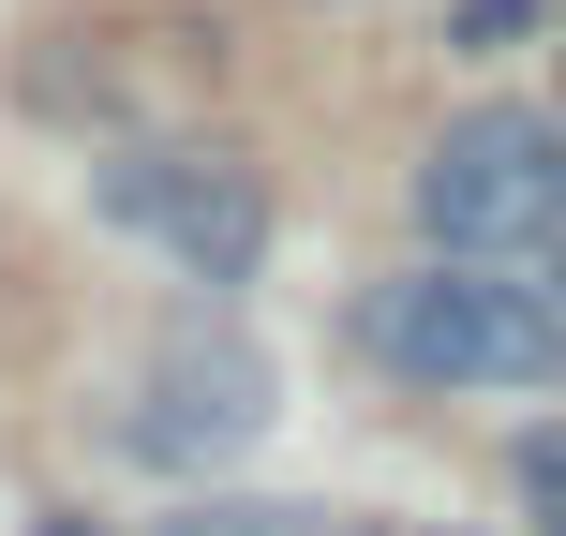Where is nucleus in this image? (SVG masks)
I'll list each match as a JSON object with an SVG mask.
<instances>
[{"label": "nucleus", "mask_w": 566, "mask_h": 536, "mask_svg": "<svg viewBox=\"0 0 566 536\" xmlns=\"http://www.w3.org/2000/svg\"><path fill=\"white\" fill-rule=\"evenodd\" d=\"M507 477H522V507L566 536V418H552V432H522V462H507Z\"/></svg>", "instance_id": "obj_6"}, {"label": "nucleus", "mask_w": 566, "mask_h": 536, "mask_svg": "<svg viewBox=\"0 0 566 536\" xmlns=\"http://www.w3.org/2000/svg\"><path fill=\"white\" fill-rule=\"evenodd\" d=\"M90 209H105L119 239H149L179 283H209V298L269 269V195H254V165H224V149L135 135V149H105V165H90Z\"/></svg>", "instance_id": "obj_3"}, {"label": "nucleus", "mask_w": 566, "mask_h": 536, "mask_svg": "<svg viewBox=\"0 0 566 536\" xmlns=\"http://www.w3.org/2000/svg\"><path fill=\"white\" fill-rule=\"evenodd\" d=\"M552 298H566V254H552Z\"/></svg>", "instance_id": "obj_9"}, {"label": "nucleus", "mask_w": 566, "mask_h": 536, "mask_svg": "<svg viewBox=\"0 0 566 536\" xmlns=\"http://www.w3.org/2000/svg\"><path fill=\"white\" fill-rule=\"evenodd\" d=\"M448 30H462V45H522V30H537V0H462Z\"/></svg>", "instance_id": "obj_7"}, {"label": "nucleus", "mask_w": 566, "mask_h": 536, "mask_svg": "<svg viewBox=\"0 0 566 536\" xmlns=\"http://www.w3.org/2000/svg\"><path fill=\"white\" fill-rule=\"evenodd\" d=\"M45 536H90V522H45Z\"/></svg>", "instance_id": "obj_8"}, {"label": "nucleus", "mask_w": 566, "mask_h": 536, "mask_svg": "<svg viewBox=\"0 0 566 536\" xmlns=\"http://www.w3.org/2000/svg\"><path fill=\"white\" fill-rule=\"evenodd\" d=\"M358 343L402 372V388H552L566 372V298L432 254V269H402V283L358 298Z\"/></svg>", "instance_id": "obj_1"}, {"label": "nucleus", "mask_w": 566, "mask_h": 536, "mask_svg": "<svg viewBox=\"0 0 566 536\" xmlns=\"http://www.w3.org/2000/svg\"><path fill=\"white\" fill-rule=\"evenodd\" d=\"M418 239L462 269H507V254H566V119L537 105H478L432 135L418 165Z\"/></svg>", "instance_id": "obj_2"}, {"label": "nucleus", "mask_w": 566, "mask_h": 536, "mask_svg": "<svg viewBox=\"0 0 566 536\" xmlns=\"http://www.w3.org/2000/svg\"><path fill=\"white\" fill-rule=\"evenodd\" d=\"M165 536H343V522H328V507H239V492H195Z\"/></svg>", "instance_id": "obj_5"}, {"label": "nucleus", "mask_w": 566, "mask_h": 536, "mask_svg": "<svg viewBox=\"0 0 566 536\" xmlns=\"http://www.w3.org/2000/svg\"><path fill=\"white\" fill-rule=\"evenodd\" d=\"M269 418H283V372H269L239 328H209V313H195V328L149 358V388L119 402V448H135L149 477H224V462L269 448Z\"/></svg>", "instance_id": "obj_4"}]
</instances>
